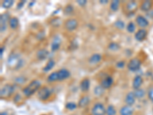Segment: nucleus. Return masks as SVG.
I'll return each instance as SVG.
<instances>
[{"instance_id": "f257e3e1", "label": "nucleus", "mask_w": 153, "mask_h": 115, "mask_svg": "<svg viewBox=\"0 0 153 115\" xmlns=\"http://www.w3.org/2000/svg\"><path fill=\"white\" fill-rule=\"evenodd\" d=\"M24 64L25 61L20 58V55L16 52L12 53L7 59L8 66L15 68L16 70H19L22 68Z\"/></svg>"}, {"instance_id": "f03ea898", "label": "nucleus", "mask_w": 153, "mask_h": 115, "mask_svg": "<svg viewBox=\"0 0 153 115\" xmlns=\"http://www.w3.org/2000/svg\"><path fill=\"white\" fill-rule=\"evenodd\" d=\"M41 87H42V83H41L40 81H31L26 87H25L24 88L22 89V94H24L25 97L28 98V97H31V95H33L35 93L38 92V90H39Z\"/></svg>"}, {"instance_id": "7ed1b4c3", "label": "nucleus", "mask_w": 153, "mask_h": 115, "mask_svg": "<svg viewBox=\"0 0 153 115\" xmlns=\"http://www.w3.org/2000/svg\"><path fill=\"white\" fill-rule=\"evenodd\" d=\"M15 91V86L10 84H6L0 90V98H9Z\"/></svg>"}, {"instance_id": "20e7f679", "label": "nucleus", "mask_w": 153, "mask_h": 115, "mask_svg": "<svg viewBox=\"0 0 153 115\" xmlns=\"http://www.w3.org/2000/svg\"><path fill=\"white\" fill-rule=\"evenodd\" d=\"M51 89L48 87H42L39 90H38V93H37V97L40 101H47L51 95Z\"/></svg>"}, {"instance_id": "39448f33", "label": "nucleus", "mask_w": 153, "mask_h": 115, "mask_svg": "<svg viewBox=\"0 0 153 115\" xmlns=\"http://www.w3.org/2000/svg\"><path fill=\"white\" fill-rule=\"evenodd\" d=\"M10 19V14L9 12H4L0 16V31L2 33L7 29Z\"/></svg>"}, {"instance_id": "423d86ee", "label": "nucleus", "mask_w": 153, "mask_h": 115, "mask_svg": "<svg viewBox=\"0 0 153 115\" xmlns=\"http://www.w3.org/2000/svg\"><path fill=\"white\" fill-rule=\"evenodd\" d=\"M106 108H105L103 104L100 102L94 104L91 108V114L92 115H106Z\"/></svg>"}, {"instance_id": "0eeeda50", "label": "nucleus", "mask_w": 153, "mask_h": 115, "mask_svg": "<svg viewBox=\"0 0 153 115\" xmlns=\"http://www.w3.org/2000/svg\"><path fill=\"white\" fill-rule=\"evenodd\" d=\"M142 65L141 61L137 58H133L127 64V68L132 72H137Z\"/></svg>"}, {"instance_id": "6e6552de", "label": "nucleus", "mask_w": 153, "mask_h": 115, "mask_svg": "<svg viewBox=\"0 0 153 115\" xmlns=\"http://www.w3.org/2000/svg\"><path fill=\"white\" fill-rule=\"evenodd\" d=\"M78 27V22L75 19H69L65 22V28L67 31H73Z\"/></svg>"}, {"instance_id": "1a4fd4ad", "label": "nucleus", "mask_w": 153, "mask_h": 115, "mask_svg": "<svg viewBox=\"0 0 153 115\" xmlns=\"http://www.w3.org/2000/svg\"><path fill=\"white\" fill-rule=\"evenodd\" d=\"M136 23H137L138 26H139L142 28H146V27H148L149 25L148 19H146V17H144L143 16H141V15H139V16H136Z\"/></svg>"}, {"instance_id": "9d476101", "label": "nucleus", "mask_w": 153, "mask_h": 115, "mask_svg": "<svg viewBox=\"0 0 153 115\" xmlns=\"http://www.w3.org/2000/svg\"><path fill=\"white\" fill-rule=\"evenodd\" d=\"M113 81H114V80H113V78L111 76H107L101 81L100 85L101 87H103L105 90H106V89H109L112 87V85H113Z\"/></svg>"}, {"instance_id": "9b49d317", "label": "nucleus", "mask_w": 153, "mask_h": 115, "mask_svg": "<svg viewBox=\"0 0 153 115\" xmlns=\"http://www.w3.org/2000/svg\"><path fill=\"white\" fill-rule=\"evenodd\" d=\"M57 72H58V81H59L66 80L71 77V72L67 68H61V69L58 70Z\"/></svg>"}, {"instance_id": "f8f14e48", "label": "nucleus", "mask_w": 153, "mask_h": 115, "mask_svg": "<svg viewBox=\"0 0 153 115\" xmlns=\"http://www.w3.org/2000/svg\"><path fill=\"white\" fill-rule=\"evenodd\" d=\"M136 98L134 94V91H129V93H127L125 98V103L128 106L132 107L134 104L136 103Z\"/></svg>"}, {"instance_id": "ddd939ff", "label": "nucleus", "mask_w": 153, "mask_h": 115, "mask_svg": "<svg viewBox=\"0 0 153 115\" xmlns=\"http://www.w3.org/2000/svg\"><path fill=\"white\" fill-rule=\"evenodd\" d=\"M61 45V39L59 36L55 37L53 39V42H51V50L52 52H55L57 50H59L60 47Z\"/></svg>"}, {"instance_id": "4468645a", "label": "nucleus", "mask_w": 153, "mask_h": 115, "mask_svg": "<svg viewBox=\"0 0 153 115\" xmlns=\"http://www.w3.org/2000/svg\"><path fill=\"white\" fill-rule=\"evenodd\" d=\"M147 36V31L145 28H141L138 30L135 34V38L138 42H143Z\"/></svg>"}, {"instance_id": "2eb2a0df", "label": "nucleus", "mask_w": 153, "mask_h": 115, "mask_svg": "<svg viewBox=\"0 0 153 115\" xmlns=\"http://www.w3.org/2000/svg\"><path fill=\"white\" fill-rule=\"evenodd\" d=\"M143 83V79L140 75H136L132 81V88L134 90H137L140 88Z\"/></svg>"}, {"instance_id": "dca6fc26", "label": "nucleus", "mask_w": 153, "mask_h": 115, "mask_svg": "<svg viewBox=\"0 0 153 115\" xmlns=\"http://www.w3.org/2000/svg\"><path fill=\"white\" fill-rule=\"evenodd\" d=\"M49 55H50V53H49L48 51L45 49H39V50H38L36 53L37 58L39 60L46 59V58H48Z\"/></svg>"}, {"instance_id": "f3484780", "label": "nucleus", "mask_w": 153, "mask_h": 115, "mask_svg": "<svg viewBox=\"0 0 153 115\" xmlns=\"http://www.w3.org/2000/svg\"><path fill=\"white\" fill-rule=\"evenodd\" d=\"M91 87V80L87 78H84L80 83V88L83 92H87Z\"/></svg>"}, {"instance_id": "a211bd4d", "label": "nucleus", "mask_w": 153, "mask_h": 115, "mask_svg": "<svg viewBox=\"0 0 153 115\" xmlns=\"http://www.w3.org/2000/svg\"><path fill=\"white\" fill-rule=\"evenodd\" d=\"M103 57L102 55L99 54V53H95V54L92 55L89 58V63L91 65H97L98 63H100L102 60Z\"/></svg>"}, {"instance_id": "6ab92c4d", "label": "nucleus", "mask_w": 153, "mask_h": 115, "mask_svg": "<svg viewBox=\"0 0 153 115\" xmlns=\"http://www.w3.org/2000/svg\"><path fill=\"white\" fill-rule=\"evenodd\" d=\"M90 102H91V98H90V97L87 95H84L79 100L77 105H78V108H86L90 104Z\"/></svg>"}, {"instance_id": "aec40b11", "label": "nucleus", "mask_w": 153, "mask_h": 115, "mask_svg": "<svg viewBox=\"0 0 153 115\" xmlns=\"http://www.w3.org/2000/svg\"><path fill=\"white\" fill-rule=\"evenodd\" d=\"M134 113L133 108L131 106L124 105L120 108V115H132Z\"/></svg>"}, {"instance_id": "412c9836", "label": "nucleus", "mask_w": 153, "mask_h": 115, "mask_svg": "<svg viewBox=\"0 0 153 115\" xmlns=\"http://www.w3.org/2000/svg\"><path fill=\"white\" fill-rule=\"evenodd\" d=\"M153 3L152 1L149 0H146V1H143L140 5V9L143 12H149L152 8Z\"/></svg>"}, {"instance_id": "4be33fe9", "label": "nucleus", "mask_w": 153, "mask_h": 115, "mask_svg": "<svg viewBox=\"0 0 153 115\" xmlns=\"http://www.w3.org/2000/svg\"><path fill=\"white\" fill-rule=\"evenodd\" d=\"M54 66H55V61L53 59H50L47 62L45 66L42 68V71H43L44 72L47 73V72H49L50 71H51V70L54 68Z\"/></svg>"}, {"instance_id": "5701e85b", "label": "nucleus", "mask_w": 153, "mask_h": 115, "mask_svg": "<svg viewBox=\"0 0 153 115\" xmlns=\"http://www.w3.org/2000/svg\"><path fill=\"white\" fill-rule=\"evenodd\" d=\"M9 25L12 29H16L19 25V20L17 17H11Z\"/></svg>"}, {"instance_id": "b1692460", "label": "nucleus", "mask_w": 153, "mask_h": 115, "mask_svg": "<svg viewBox=\"0 0 153 115\" xmlns=\"http://www.w3.org/2000/svg\"><path fill=\"white\" fill-rule=\"evenodd\" d=\"M57 81H58V72H57V71L51 73L47 78V81L48 83H53V82Z\"/></svg>"}, {"instance_id": "393cba45", "label": "nucleus", "mask_w": 153, "mask_h": 115, "mask_svg": "<svg viewBox=\"0 0 153 115\" xmlns=\"http://www.w3.org/2000/svg\"><path fill=\"white\" fill-rule=\"evenodd\" d=\"M138 4L137 2H135V1H130L127 3L126 5V9L129 11L130 13H133V12L137 9Z\"/></svg>"}, {"instance_id": "a878e982", "label": "nucleus", "mask_w": 153, "mask_h": 115, "mask_svg": "<svg viewBox=\"0 0 153 115\" xmlns=\"http://www.w3.org/2000/svg\"><path fill=\"white\" fill-rule=\"evenodd\" d=\"M105 89L103 87H101V85H97L96 86L94 89V95L97 96V97H100V96L103 95L104 94Z\"/></svg>"}, {"instance_id": "bb28decb", "label": "nucleus", "mask_w": 153, "mask_h": 115, "mask_svg": "<svg viewBox=\"0 0 153 115\" xmlns=\"http://www.w3.org/2000/svg\"><path fill=\"white\" fill-rule=\"evenodd\" d=\"M114 26L119 30H123L126 28V23L124 21L121 20V19H117V21H115Z\"/></svg>"}, {"instance_id": "cd10ccee", "label": "nucleus", "mask_w": 153, "mask_h": 115, "mask_svg": "<svg viewBox=\"0 0 153 115\" xmlns=\"http://www.w3.org/2000/svg\"><path fill=\"white\" fill-rule=\"evenodd\" d=\"M120 1L119 0H113L110 2V9H111L113 12H117L118 11L119 8H120Z\"/></svg>"}, {"instance_id": "c85d7f7f", "label": "nucleus", "mask_w": 153, "mask_h": 115, "mask_svg": "<svg viewBox=\"0 0 153 115\" xmlns=\"http://www.w3.org/2000/svg\"><path fill=\"white\" fill-rule=\"evenodd\" d=\"M74 11V8L73 5H71V4H68L64 9V14L65 16H70V15L73 14Z\"/></svg>"}, {"instance_id": "c756f323", "label": "nucleus", "mask_w": 153, "mask_h": 115, "mask_svg": "<svg viewBox=\"0 0 153 115\" xmlns=\"http://www.w3.org/2000/svg\"><path fill=\"white\" fill-rule=\"evenodd\" d=\"M134 94H135V96H136V98H138V99H142L146 95V91L143 89L139 88L137 89V90H135L134 91Z\"/></svg>"}, {"instance_id": "7c9ffc66", "label": "nucleus", "mask_w": 153, "mask_h": 115, "mask_svg": "<svg viewBox=\"0 0 153 115\" xmlns=\"http://www.w3.org/2000/svg\"><path fill=\"white\" fill-rule=\"evenodd\" d=\"M14 5V0H4L2 2V7L3 9H10Z\"/></svg>"}, {"instance_id": "2f4dec72", "label": "nucleus", "mask_w": 153, "mask_h": 115, "mask_svg": "<svg viewBox=\"0 0 153 115\" xmlns=\"http://www.w3.org/2000/svg\"><path fill=\"white\" fill-rule=\"evenodd\" d=\"M136 29V24L133 22H129L126 25V30L129 33H133Z\"/></svg>"}, {"instance_id": "473e14b6", "label": "nucleus", "mask_w": 153, "mask_h": 115, "mask_svg": "<svg viewBox=\"0 0 153 115\" xmlns=\"http://www.w3.org/2000/svg\"><path fill=\"white\" fill-rule=\"evenodd\" d=\"M108 49H109L110 51H111V52H117L118 50H120V46L117 42H111V43L109 44Z\"/></svg>"}, {"instance_id": "72a5a7b5", "label": "nucleus", "mask_w": 153, "mask_h": 115, "mask_svg": "<svg viewBox=\"0 0 153 115\" xmlns=\"http://www.w3.org/2000/svg\"><path fill=\"white\" fill-rule=\"evenodd\" d=\"M117 110H116V108L113 105H110L106 108V115H117Z\"/></svg>"}, {"instance_id": "f704fd0d", "label": "nucleus", "mask_w": 153, "mask_h": 115, "mask_svg": "<svg viewBox=\"0 0 153 115\" xmlns=\"http://www.w3.org/2000/svg\"><path fill=\"white\" fill-rule=\"evenodd\" d=\"M65 108L68 111H74L75 109L78 108V105H76V103H74V102H68L65 105Z\"/></svg>"}, {"instance_id": "c9c22d12", "label": "nucleus", "mask_w": 153, "mask_h": 115, "mask_svg": "<svg viewBox=\"0 0 153 115\" xmlns=\"http://www.w3.org/2000/svg\"><path fill=\"white\" fill-rule=\"evenodd\" d=\"M26 81H27V78L24 76H19L15 78V82H16L17 84H19V85L25 84Z\"/></svg>"}, {"instance_id": "e433bc0d", "label": "nucleus", "mask_w": 153, "mask_h": 115, "mask_svg": "<svg viewBox=\"0 0 153 115\" xmlns=\"http://www.w3.org/2000/svg\"><path fill=\"white\" fill-rule=\"evenodd\" d=\"M61 24V19H52V21H51V25H52L53 26H55V27H59L60 25Z\"/></svg>"}, {"instance_id": "4c0bfd02", "label": "nucleus", "mask_w": 153, "mask_h": 115, "mask_svg": "<svg viewBox=\"0 0 153 115\" xmlns=\"http://www.w3.org/2000/svg\"><path fill=\"white\" fill-rule=\"evenodd\" d=\"M117 67L118 68H120V69H122V68H123L124 67H125V65H126V63H125V61H118V62L117 63Z\"/></svg>"}, {"instance_id": "58836bf2", "label": "nucleus", "mask_w": 153, "mask_h": 115, "mask_svg": "<svg viewBox=\"0 0 153 115\" xmlns=\"http://www.w3.org/2000/svg\"><path fill=\"white\" fill-rule=\"evenodd\" d=\"M76 3L78 4L80 6H81V7H84V6H85V5H87V0H77V1H76Z\"/></svg>"}, {"instance_id": "ea45409f", "label": "nucleus", "mask_w": 153, "mask_h": 115, "mask_svg": "<svg viewBox=\"0 0 153 115\" xmlns=\"http://www.w3.org/2000/svg\"><path fill=\"white\" fill-rule=\"evenodd\" d=\"M25 2H26V1H25V0H23V1H20V2H19V3H18V5H17V9H21L24 6V5H25Z\"/></svg>"}, {"instance_id": "a19ab883", "label": "nucleus", "mask_w": 153, "mask_h": 115, "mask_svg": "<svg viewBox=\"0 0 153 115\" xmlns=\"http://www.w3.org/2000/svg\"><path fill=\"white\" fill-rule=\"evenodd\" d=\"M149 98L152 101H153V88L150 90L149 92Z\"/></svg>"}, {"instance_id": "79ce46f5", "label": "nucleus", "mask_w": 153, "mask_h": 115, "mask_svg": "<svg viewBox=\"0 0 153 115\" xmlns=\"http://www.w3.org/2000/svg\"><path fill=\"white\" fill-rule=\"evenodd\" d=\"M4 50H5L4 47H1V49H0V58H1V59H2V57H3Z\"/></svg>"}, {"instance_id": "37998d69", "label": "nucleus", "mask_w": 153, "mask_h": 115, "mask_svg": "<svg viewBox=\"0 0 153 115\" xmlns=\"http://www.w3.org/2000/svg\"><path fill=\"white\" fill-rule=\"evenodd\" d=\"M108 2H108V0H100V3L103 4V5L107 4Z\"/></svg>"}, {"instance_id": "c03bdc74", "label": "nucleus", "mask_w": 153, "mask_h": 115, "mask_svg": "<svg viewBox=\"0 0 153 115\" xmlns=\"http://www.w3.org/2000/svg\"><path fill=\"white\" fill-rule=\"evenodd\" d=\"M0 115H8V113L6 111H2L0 113Z\"/></svg>"}, {"instance_id": "a18cd8bd", "label": "nucleus", "mask_w": 153, "mask_h": 115, "mask_svg": "<svg viewBox=\"0 0 153 115\" xmlns=\"http://www.w3.org/2000/svg\"><path fill=\"white\" fill-rule=\"evenodd\" d=\"M152 110H153V108H152Z\"/></svg>"}]
</instances>
